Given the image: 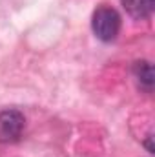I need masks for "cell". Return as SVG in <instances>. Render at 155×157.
<instances>
[{"label":"cell","mask_w":155,"mask_h":157,"mask_svg":"<svg viewBox=\"0 0 155 157\" xmlns=\"http://www.w3.org/2000/svg\"><path fill=\"white\" fill-rule=\"evenodd\" d=\"M120 15L117 13V9L110 6H100L93 11L91 17V29L95 33V37L102 42H112L117 39L119 31H120Z\"/></svg>","instance_id":"cell-1"},{"label":"cell","mask_w":155,"mask_h":157,"mask_svg":"<svg viewBox=\"0 0 155 157\" xmlns=\"http://www.w3.org/2000/svg\"><path fill=\"white\" fill-rule=\"evenodd\" d=\"M26 126L24 113L18 110H4L0 112V143H17L22 137Z\"/></svg>","instance_id":"cell-2"},{"label":"cell","mask_w":155,"mask_h":157,"mask_svg":"<svg viewBox=\"0 0 155 157\" xmlns=\"http://www.w3.org/2000/svg\"><path fill=\"white\" fill-rule=\"evenodd\" d=\"M126 13L135 20H144L153 13L155 0H120Z\"/></svg>","instance_id":"cell-3"},{"label":"cell","mask_w":155,"mask_h":157,"mask_svg":"<svg viewBox=\"0 0 155 157\" xmlns=\"http://www.w3.org/2000/svg\"><path fill=\"white\" fill-rule=\"evenodd\" d=\"M133 77L137 80L139 88L144 90L146 93H150L153 90V82H155L153 68H152V64L148 60H137L133 64Z\"/></svg>","instance_id":"cell-4"}]
</instances>
